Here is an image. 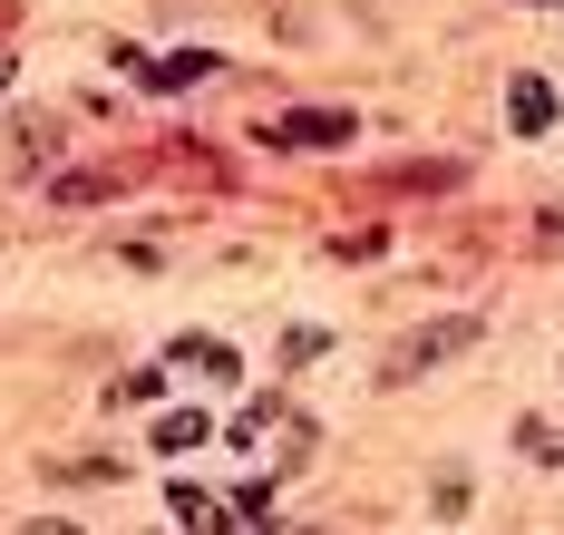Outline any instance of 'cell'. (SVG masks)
Wrapping results in <instances>:
<instances>
[{
	"label": "cell",
	"mask_w": 564,
	"mask_h": 535,
	"mask_svg": "<svg viewBox=\"0 0 564 535\" xmlns=\"http://www.w3.org/2000/svg\"><path fill=\"white\" fill-rule=\"evenodd\" d=\"M273 137H292V146H340V137H350V118H340V108H302V118H282Z\"/></svg>",
	"instance_id": "277c9868"
},
{
	"label": "cell",
	"mask_w": 564,
	"mask_h": 535,
	"mask_svg": "<svg viewBox=\"0 0 564 535\" xmlns=\"http://www.w3.org/2000/svg\"><path fill=\"white\" fill-rule=\"evenodd\" d=\"M555 10H564V0H555Z\"/></svg>",
	"instance_id": "9c48e42d"
},
{
	"label": "cell",
	"mask_w": 564,
	"mask_h": 535,
	"mask_svg": "<svg viewBox=\"0 0 564 535\" xmlns=\"http://www.w3.org/2000/svg\"><path fill=\"white\" fill-rule=\"evenodd\" d=\"M507 118H516V137H545L555 127V88L525 68V78H507Z\"/></svg>",
	"instance_id": "7a4b0ae2"
},
{
	"label": "cell",
	"mask_w": 564,
	"mask_h": 535,
	"mask_svg": "<svg viewBox=\"0 0 564 535\" xmlns=\"http://www.w3.org/2000/svg\"><path fill=\"white\" fill-rule=\"evenodd\" d=\"M195 438H205V418H195V410H166V418H156V448H166V458H175V448H195Z\"/></svg>",
	"instance_id": "ba28073f"
},
{
	"label": "cell",
	"mask_w": 564,
	"mask_h": 535,
	"mask_svg": "<svg viewBox=\"0 0 564 535\" xmlns=\"http://www.w3.org/2000/svg\"><path fill=\"white\" fill-rule=\"evenodd\" d=\"M10 166H20V176H50V166H58V127L30 118L20 137H10Z\"/></svg>",
	"instance_id": "3957f363"
},
{
	"label": "cell",
	"mask_w": 564,
	"mask_h": 535,
	"mask_svg": "<svg viewBox=\"0 0 564 535\" xmlns=\"http://www.w3.org/2000/svg\"><path fill=\"white\" fill-rule=\"evenodd\" d=\"M137 78H156V88H195V78H215V59H195V50H185V59H137Z\"/></svg>",
	"instance_id": "5b68a950"
},
{
	"label": "cell",
	"mask_w": 564,
	"mask_h": 535,
	"mask_svg": "<svg viewBox=\"0 0 564 535\" xmlns=\"http://www.w3.org/2000/svg\"><path fill=\"white\" fill-rule=\"evenodd\" d=\"M175 526H185V535H225V516H215L195 487H175Z\"/></svg>",
	"instance_id": "52a82bcc"
},
{
	"label": "cell",
	"mask_w": 564,
	"mask_h": 535,
	"mask_svg": "<svg viewBox=\"0 0 564 535\" xmlns=\"http://www.w3.org/2000/svg\"><path fill=\"white\" fill-rule=\"evenodd\" d=\"M175 360L205 370V380H234V351H225V341H175Z\"/></svg>",
	"instance_id": "8992f818"
},
{
	"label": "cell",
	"mask_w": 564,
	"mask_h": 535,
	"mask_svg": "<svg viewBox=\"0 0 564 535\" xmlns=\"http://www.w3.org/2000/svg\"><path fill=\"white\" fill-rule=\"evenodd\" d=\"M477 331H487L477 312H448V321H429L419 341H399V351H390V380H419V370H438V360H457L467 341H477Z\"/></svg>",
	"instance_id": "6da1fadb"
}]
</instances>
